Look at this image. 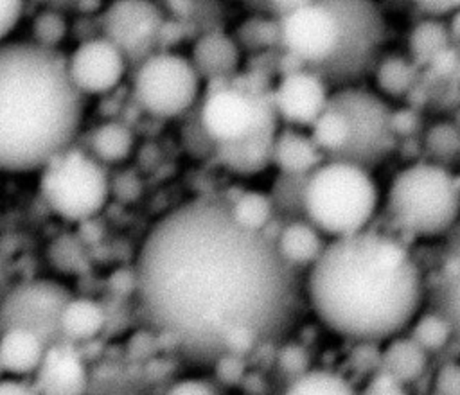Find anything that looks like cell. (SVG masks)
Returning a JSON list of instances; mask_svg holds the SVG:
<instances>
[{
    "mask_svg": "<svg viewBox=\"0 0 460 395\" xmlns=\"http://www.w3.org/2000/svg\"><path fill=\"white\" fill-rule=\"evenodd\" d=\"M49 347L36 334L23 329H9L0 334V366L4 375L25 379L38 372Z\"/></svg>",
    "mask_w": 460,
    "mask_h": 395,
    "instance_id": "19",
    "label": "cell"
},
{
    "mask_svg": "<svg viewBox=\"0 0 460 395\" xmlns=\"http://www.w3.org/2000/svg\"><path fill=\"white\" fill-rule=\"evenodd\" d=\"M280 45L300 63L327 65L340 43V22L329 2H295L279 16Z\"/></svg>",
    "mask_w": 460,
    "mask_h": 395,
    "instance_id": "12",
    "label": "cell"
},
{
    "mask_svg": "<svg viewBox=\"0 0 460 395\" xmlns=\"http://www.w3.org/2000/svg\"><path fill=\"white\" fill-rule=\"evenodd\" d=\"M305 185L307 176L295 174H277L271 183V190L268 192L279 217L282 215L286 223L305 219Z\"/></svg>",
    "mask_w": 460,
    "mask_h": 395,
    "instance_id": "29",
    "label": "cell"
},
{
    "mask_svg": "<svg viewBox=\"0 0 460 395\" xmlns=\"http://www.w3.org/2000/svg\"><path fill=\"white\" fill-rule=\"evenodd\" d=\"M196 115L216 147L277 133L279 117L271 102V92L252 86L243 90L230 81L212 88Z\"/></svg>",
    "mask_w": 460,
    "mask_h": 395,
    "instance_id": "7",
    "label": "cell"
},
{
    "mask_svg": "<svg viewBox=\"0 0 460 395\" xmlns=\"http://www.w3.org/2000/svg\"><path fill=\"white\" fill-rule=\"evenodd\" d=\"M309 136L322 154L332 160L340 156L350 144L349 118L340 110L329 106L309 127Z\"/></svg>",
    "mask_w": 460,
    "mask_h": 395,
    "instance_id": "28",
    "label": "cell"
},
{
    "mask_svg": "<svg viewBox=\"0 0 460 395\" xmlns=\"http://www.w3.org/2000/svg\"><path fill=\"white\" fill-rule=\"evenodd\" d=\"M74 294L59 282L49 278L23 280L0 300V334L23 329L45 341L47 347L65 343L61 312Z\"/></svg>",
    "mask_w": 460,
    "mask_h": 395,
    "instance_id": "11",
    "label": "cell"
},
{
    "mask_svg": "<svg viewBox=\"0 0 460 395\" xmlns=\"http://www.w3.org/2000/svg\"><path fill=\"white\" fill-rule=\"evenodd\" d=\"M106 323L104 309L92 298L72 296L61 312V334L66 343L88 341L101 334Z\"/></svg>",
    "mask_w": 460,
    "mask_h": 395,
    "instance_id": "23",
    "label": "cell"
},
{
    "mask_svg": "<svg viewBox=\"0 0 460 395\" xmlns=\"http://www.w3.org/2000/svg\"><path fill=\"white\" fill-rule=\"evenodd\" d=\"M458 5L456 4H424L422 9H426V13L433 14V16H440V14H446L453 9H456Z\"/></svg>",
    "mask_w": 460,
    "mask_h": 395,
    "instance_id": "41",
    "label": "cell"
},
{
    "mask_svg": "<svg viewBox=\"0 0 460 395\" xmlns=\"http://www.w3.org/2000/svg\"><path fill=\"white\" fill-rule=\"evenodd\" d=\"M340 22V43L334 57L316 72L325 83L343 84L359 77L374 61L383 36L377 9L363 0H329Z\"/></svg>",
    "mask_w": 460,
    "mask_h": 395,
    "instance_id": "10",
    "label": "cell"
},
{
    "mask_svg": "<svg viewBox=\"0 0 460 395\" xmlns=\"http://www.w3.org/2000/svg\"><path fill=\"white\" fill-rule=\"evenodd\" d=\"M201 92V77L192 61L160 48L142 59L133 75L137 104L156 118H176L192 110Z\"/></svg>",
    "mask_w": 460,
    "mask_h": 395,
    "instance_id": "8",
    "label": "cell"
},
{
    "mask_svg": "<svg viewBox=\"0 0 460 395\" xmlns=\"http://www.w3.org/2000/svg\"><path fill=\"white\" fill-rule=\"evenodd\" d=\"M419 127V117L411 110H397L390 115V129L394 136H411Z\"/></svg>",
    "mask_w": 460,
    "mask_h": 395,
    "instance_id": "39",
    "label": "cell"
},
{
    "mask_svg": "<svg viewBox=\"0 0 460 395\" xmlns=\"http://www.w3.org/2000/svg\"><path fill=\"white\" fill-rule=\"evenodd\" d=\"M359 395H410L408 386L377 368L370 372L359 388Z\"/></svg>",
    "mask_w": 460,
    "mask_h": 395,
    "instance_id": "36",
    "label": "cell"
},
{
    "mask_svg": "<svg viewBox=\"0 0 460 395\" xmlns=\"http://www.w3.org/2000/svg\"><path fill=\"white\" fill-rule=\"evenodd\" d=\"M128 57L104 36L81 41L66 57V72L75 90L86 95H106L124 79Z\"/></svg>",
    "mask_w": 460,
    "mask_h": 395,
    "instance_id": "13",
    "label": "cell"
},
{
    "mask_svg": "<svg viewBox=\"0 0 460 395\" xmlns=\"http://www.w3.org/2000/svg\"><path fill=\"white\" fill-rule=\"evenodd\" d=\"M424 147L437 160L453 158L460 153V129L455 124L438 122L428 129Z\"/></svg>",
    "mask_w": 460,
    "mask_h": 395,
    "instance_id": "34",
    "label": "cell"
},
{
    "mask_svg": "<svg viewBox=\"0 0 460 395\" xmlns=\"http://www.w3.org/2000/svg\"><path fill=\"white\" fill-rule=\"evenodd\" d=\"M4 379V370H2V366H0V381Z\"/></svg>",
    "mask_w": 460,
    "mask_h": 395,
    "instance_id": "42",
    "label": "cell"
},
{
    "mask_svg": "<svg viewBox=\"0 0 460 395\" xmlns=\"http://www.w3.org/2000/svg\"><path fill=\"white\" fill-rule=\"evenodd\" d=\"M331 93L327 83L311 70H298L280 77L271 90L275 113L289 127H311L329 108Z\"/></svg>",
    "mask_w": 460,
    "mask_h": 395,
    "instance_id": "15",
    "label": "cell"
},
{
    "mask_svg": "<svg viewBox=\"0 0 460 395\" xmlns=\"http://www.w3.org/2000/svg\"><path fill=\"white\" fill-rule=\"evenodd\" d=\"M164 23V14L155 4L142 0L115 2L102 13V36L115 43L128 61L135 54L146 59L155 52L151 47L158 41Z\"/></svg>",
    "mask_w": 460,
    "mask_h": 395,
    "instance_id": "14",
    "label": "cell"
},
{
    "mask_svg": "<svg viewBox=\"0 0 460 395\" xmlns=\"http://www.w3.org/2000/svg\"><path fill=\"white\" fill-rule=\"evenodd\" d=\"M226 205L232 219L248 232L262 233L277 217L270 194L261 190H243Z\"/></svg>",
    "mask_w": 460,
    "mask_h": 395,
    "instance_id": "25",
    "label": "cell"
},
{
    "mask_svg": "<svg viewBox=\"0 0 460 395\" xmlns=\"http://www.w3.org/2000/svg\"><path fill=\"white\" fill-rule=\"evenodd\" d=\"M133 149L131 129L117 120H108L97 126L90 136V154L104 163H119L129 156Z\"/></svg>",
    "mask_w": 460,
    "mask_h": 395,
    "instance_id": "27",
    "label": "cell"
},
{
    "mask_svg": "<svg viewBox=\"0 0 460 395\" xmlns=\"http://www.w3.org/2000/svg\"><path fill=\"white\" fill-rule=\"evenodd\" d=\"M329 106L340 110L350 124V144L332 160L350 162L368 171L381 163L395 138L390 129L392 111L385 101L372 92L343 86L331 93Z\"/></svg>",
    "mask_w": 460,
    "mask_h": 395,
    "instance_id": "9",
    "label": "cell"
},
{
    "mask_svg": "<svg viewBox=\"0 0 460 395\" xmlns=\"http://www.w3.org/2000/svg\"><path fill=\"white\" fill-rule=\"evenodd\" d=\"M164 395H219V390L205 377H183L169 384Z\"/></svg>",
    "mask_w": 460,
    "mask_h": 395,
    "instance_id": "37",
    "label": "cell"
},
{
    "mask_svg": "<svg viewBox=\"0 0 460 395\" xmlns=\"http://www.w3.org/2000/svg\"><path fill=\"white\" fill-rule=\"evenodd\" d=\"M83 99L59 50L31 40L0 45V172L41 171L72 147Z\"/></svg>",
    "mask_w": 460,
    "mask_h": 395,
    "instance_id": "3",
    "label": "cell"
},
{
    "mask_svg": "<svg viewBox=\"0 0 460 395\" xmlns=\"http://www.w3.org/2000/svg\"><path fill=\"white\" fill-rule=\"evenodd\" d=\"M241 48L234 36L221 31H207L196 38L189 59L201 79L208 83H225L237 74Z\"/></svg>",
    "mask_w": 460,
    "mask_h": 395,
    "instance_id": "17",
    "label": "cell"
},
{
    "mask_svg": "<svg viewBox=\"0 0 460 395\" xmlns=\"http://www.w3.org/2000/svg\"><path fill=\"white\" fill-rule=\"evenodd\" d=\"M40 192L49 208L66 223H84L108 201L110 181L90 153L68 147L40 171Z\"/></svg>",
    "mask_w": 460,
    "mask_h": 395,
    "instance_id": "6",
    "label": "cell"
},
{
    "mask_svg": "<svg viewBox=\"0 0 460 395\" xmlns=\"http://www.w3.org/2000/svg\"><path fill=\"white\" fill-rule=\"evenodd\" d=\"M415 81L411 63L399 56H390L376 66V83L379 90L390 97L404 95Z\"/></svg>",
    "mask_w": 460,
    "mask_h": 395,
    "instance_id": "30",
    "label": "cell"
},
{
    "mask_svg": "<svg viewBox=\"0 0 460 395\" xmlns=\"http://www.w3.org/2000/svg\"><path fill=\"white\" fill-rule=\"evenodd\" d=\"M392 223L415 239L451 232L460 215V180L442 163L426 160L402 167L386 196Z\"/></svg>",
    "mask_w": 460,
    "mask_h": 395,
    "instance_id": "4",
    "label": "cell"
},
{
    "mask_svg": "<svg viewBox=\"0 0 460 395\" xmlns=\"http://www.w3.org/2000/svg\"><path fill=\"white\" fill-rule=\"evenodd\" d=\"M275 246L284 262L296 269L311 268L323 253L327 242L323 241V233L307 219H298L282 224L275 239Z\"/></svg>",
    "mask_w": 460,
    "mask_h": 395,
    "instance_id": "20",
    "label": "cell"
},
{
    "mask_svg": "<svg viewBox=\"0 0 460 395\" xmlns=\"http://www.w3.org/2000/svg\"><path fill=\"white\" fill-rule=\"evenodd\" d=\"M135 289L147 325L198 364L248 354L289 323L298 302L295 269L275 242L208 198L185 201L149 228Z\"/></svg>",
    "mask_w": 460,
    "mask_h": 395,
    "instance_id": "1",
    "label": "cell"
},
{
    "mask_svg": "<svg viewBox=\"0 0 460 395\" xmlns=\"http://www.w3.org/2000/svg\"><path fill=\"white\" fill-rule=\"evenodd\" d=\"M305 300L334 336L383 345L422 311L424 280L408 246L381 230L332 239L309 268Z\"/></svg>",
    "mask_w": 460,
    "mask_h": 395,
    "instance_id": "2",
    "label": "cell"
},
{
    "mask_svg": "<svg viewBox=\"0 0 460 395\" xmlns=\"http://www.w3.org/2000/svg\"><path fill=\"white\" fill-rule=\"evenodd\" d=\"M305 219L323 235L343 239L368 228L379 203L370 171L343 160L323 162L307 176Z\"/></svg>",
    "mask_w": 460,
    "mask_h": 395,
    "instance_id": "5",
    "label": "cell"
},
{
    "mask_svg": "<svg viewBox=\"0 0 460 395\" xmlns=\"http://www.w3.org/2000/svg\"><path fill=\"white\" fill-rule=\"evenodd\" d=\"M406 334L429 356L442 352L449 345H455L453 325L437 307L433 311L422 309L408 327Z\"/></svg>",
    "mask_w": 460,
    "mask_h": 395,
    "instance_id": "26",
    "label": "cell"
},
{
    "mask_svg": "<svg viewBox=\"0 0 460 395\" xmlns=\"http://www.w3.org/2000/svg\"><path fill=\"white\" fill-rule=\"evenodd\" d=\"M447 27L437 20H426L413 27L410 36V48L415 59L429 61L447 48Z\"/></svg>",
    "mask_w": 460,
    "mask_h": 395,
    "instance_id": "31",
    "label": "cell"
},
{
    "mask_svg": "<svg viewBox=\"0 0 460 395\" xmlns=\"http://www.w3.org/2000/svg\"><path fill=\"white\" fill-rule=\"evenodd\" d=\"M282 395H359V388L345 373L316 366L291 379Z\"/></svg>",
    "mask_w": 460,
    "mask_h": 395,
    "instance_id": "24",
    "label": "cell"
},
{
    "mask_svg": "<svg viewBox=\"0 0 460 395\" xmlns=\"http://www.w3.org/2000/svg\"><path fill=\"white\" fill-rule=\"evenodd\" d=\"M431 395H460V357L444 361L433 372Z\"/></svg>",
    "mask_w": 460,
    "mask_h": 395,
    "instance_id": "35",
    "label": "cell"
},
{
    "mask_svg": "<svg viewBox=\"0 0 460 395\" xmlns=\"http://www.w3.org/2000/svg\"><path fill=\"white\" fill-rule=\"evenodd\" d=\"M429 366L426 354L406 332L399 334L379 347V368L410 386L422 379Z\"/></svg>",
    "mask_w": 460,
    "mask_h": 395,
    "instance_id": "21",
    "label": "cell"
},
{
    "mask_svg": "<svg viewBox=\"0 0 460 395\" xmlns=\"http://www.w3.org/2000/svg\"><path fill=\"white\" fill-rule=\"evenodd\" d=\"M25 5L18 0H0V45L11 36L23 16Z\"/></svg>",
    "mask_w": 460,
    "mask_h": 395,
    "instance_id": "38",
    "label": "cell"
},
{
    "mask_svg": "<svg viewBox=\"0 0 460 395\" xmlns=\"http://www.w3.org/2000/svg\"><path fill=\"white\" fill-rule=\"evenodd\" d=\"M323 158L311 136L300 129L284 127L277 131L271 147V163L280 174L309 176L323 163Z\"/></svg>",
    "mask_w": 460,
    "mask_h": 395,
    "instance_id": "18",
    "label": "cell"
},
{
    "mask_svg": "<svg viewBox=\"0 0 460 395\" xmlns=\"http://www.w3.org/2000/svg\"><path fill=\"white\" fill-rule=\"evenodd\" d=\"M234 40L239 45V48L241 47L252 48V50L268 48L273 43H280L279 22L264 20V18H250L239 27V32Z\"/></svg>",
    "mask_w": 460,
    "mask_h": 395,
    "instance_id": "33",
    "label": "cell"
},
{
    "mask_svg": "<svg viewBox=\"0 0 460 395\" xmlns=\"http://www.w3.org/2000/svg\"><path fill=\"white\" fill-rule=\"evenodd\" d=\"M0 395H38L32 382L25 379L4 377L0 381Z\"/></svg>",
    "mask_w": 460,
    "mask_h": 395,
    "instance_id": "40",
    "label": "cell"
},
{
    "mask_svg": "<svg viewBox=\"0 0 460 395\" xmlns=\"http://www.w3.org/2000/svg\"><path fill=\"white\" fill-rule=\"evenodd\" d=\"M66 18L54 9L40 11L31 23V41L38 47L58 50L59 43L66 38Z\"/></svg>",
    "mask_w": 460,
    "mask_h": 395,
    "instance_id": "32",
    "label": "cell"
},
{
    "mask_svg": "<svg viewBox=\"0 0 460 395\" xmlns=\"http://www.w3.org/2000/svg\"><path fill=\"white\" fill-rule=\"evenodd\" d=\"M437 309L453 325L455 345L460 352V226L451 232L437 278Z\"/></svg>",
    "mask_w": 460,
    "mask_h": 395,
    "instance_id": "22",
    "label": "cell"
},
{
    "mask_svg": "<svg viewBox=\"0 0 460 395\" xmlns=\"http://www.w3.org/2000/svg\"><path fill=\"white\" fill-rule=\"evenodd\" d=\"M38 395H84L88 388L86 366L72 343L49 347L43 363L32 375Z\"/></svg>",
    "mask_w": 460,
    "mask_h": 395,
    "instance_id": "16",
    "label": "cell"
}]
</instances>
